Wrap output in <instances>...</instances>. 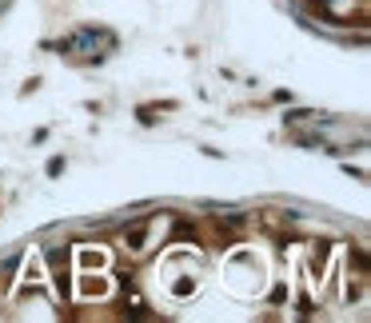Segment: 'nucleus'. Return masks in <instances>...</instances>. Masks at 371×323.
Wrapping results in <instances>:
<instances>
[{"instance_id":"nucleus-1","label":"nucleus","mask_w":371,"mask_h":323,"mask_svg":"<svg viewBox=\"0 0 371 323\" xmlns=\"http://www.w3.org/2000/svg\"><path fill=\"white\" fill-rule=\"evenodd\" d=\"M144 236H148V227H144V224H136V227L128 231V248H144Z\"/></svg>"},{"instance_id":"nucleus-2","label":"nucleus","mask_w":371,"mask_h":323,"mask_svg":"<svg viewBox=\"0 0 371 323\" xmlns=\"http://www.w3.org/2000/svg\"><path fill=\"white\" fill-rule=\"evenodd\" d=\"M60 172H64V160H60V156L48 160V175H60Z\"/></svg>"}]
</instances>
